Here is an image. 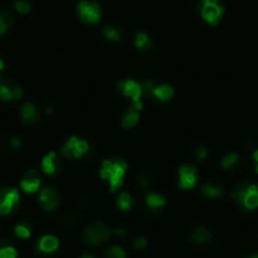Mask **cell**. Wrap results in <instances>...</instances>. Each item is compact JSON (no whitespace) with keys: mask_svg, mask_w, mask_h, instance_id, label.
Returning <instances> with one entry per match:
<instances>
[{"mask_svg":"<svg viewBox=\"0 0 258 258\" xmlns=\"http://www.w3.org/2000/svg\"><path fill=\"white\" fill-rule=\"evenodd\" d=\"M126 171H127V163L120 156H112L103 161L100 174L101 178L108 181L110 190L115 193L122 186Z\"/></svg>","mask_w":258,"mask_h":258,"instance_id":"1","label":"cell"},{"mask_svg":"<svg viewBox=\"0 0 258 258\" xmlns=\"http://www.w3.org/2000/svg\"><path fill=\"white\" fill-rule=\"evenodd\" d=\"M233 201L242 211H254L258 208V186L251 180H242L234 186Z\"/></svg>","mask_w":258,"mask_h":258,"instance_id":"2","label":"cell"},{"mask_svg":"<svg viewBox=\"0 0 258 258\" xmlns=\"http://www.w3.org/2000/svg\"><path fill=\"white\" fill-rule=\"evenodd\" d=\"M202 18L211 25H217L224 14V7L219 0H201L198 4Z\"/></svg>","mask_w":258,"mask_h":258,"instance_id":"3","label":"cell"},{"mask_svg":"<svg viewBox=\"0 0 258 258\" xmlns=\"http://www.w3.org/2000/svg\"><path fill=\"white\" fill-rule=\"evenodd\" d=\"M112 236V231L103 223H92L85 228L83 239L88 246H98Z\"/></svg>","mask_w":258,"mask_h":258,"instance_id":"4","label":"cell"},{"mask_svg":"<svg viewBox=\"0 0 258 258\" xmlns=\"http://www.w3.org/2000/svg\"><path fill=\"white\" fill-rule=\"evenodd\" d=\"M88 151H90V144L87 141L76 138V136H71L60 148V154L72 160L83 158L87 155Z\"/></svg>","mask_w":258,"mask_h":258,"instance_id":"5","label":"cell"},{"mask_svg":"<svg viewBox=\"0 0 258 258\" xmlns=\"http://www.w3.org/2000/svg\"><path fill=\"white\" fill-rule=\"evenodd\" d=\"M77 14L81 22L95 24L101 19V7L96 0H81L77 5Z\"/></svg>","mask_w":258,"mask_h":258,"instance_id":"6","label":"cell"},{"mask_svg":"<svg viewBox=\"0 0 258 258\" xmlns=\"http://www.w3.org/2000/svg\"><path fill=\"white\" fill-rule=\"evenodd\" d=\"M19 191L17 189L2 186L0 188V214L7 216V214L12 213L15 206L19 203Z\"/></svg>","mask_w":258,"mask_h":258,"instance_id":"7","label":"cell"},{"mask_svg":"<svg viewBox=\"0 0 258 258\" xmlns=\"http://www.w3.org/2000/svg\"><path fill=\"white\" fill-rule=\"evenodd\" d=\"M118 90L123 93L125 96L130 97L134 101V105L138 108H143V103H141V98H143V88H141V83L136 82L134 80H126L120 81L118 82Z\"/></svg>","mask_w":258,"mask_h":258,"instance_id":"8","label":"cell"},{"mask_svg":"<svg viewBox=\"0 0 258 258\" xmlns=\"http://www.w3.org/2000/svg\"><path fill=\"white\" fill-rule=\"evenodd\" d=\"M40 207L45 211H54L59 206V193L57 189L50 185H44L39 188V197H38Z\"/></svg>","mask_w":258,"mask_h":258,"instance_id":"9","label":"cell"},{"mask_svg":"<svg viewBox=\"0 0 258 258\" xmlns=\"http://www.w3.org/2000/svg\"><path fill=\"white\" fill-rule=\"evenodd\" d=\"M23 97V90L19 85L9 78L0 77V100L13 101Z\"/></svg>","mask_w":258,"mask_h":258,"instance_id":"10","label":"cell"},{"mask_svg":"<svg viewBox=\"0 0 258 258\" xmlns=\"http://www.w3.org/2000/svg\"><path fill=\"white\" fill-rule=\"evenodd\" d=\"M198 180V170L193 165H183L179 169V188L189 190L196 186Z\"/></svg>","mask_w":258,"mask_h":258,"instance_id":"11","label":"cell"},{"mask_svg":"<svg viewBox=\"0 0 258 258\" xmlns=\"http://www.w3.org/2000/svg\"><path fill=\"white\" fill-rule=\"evenodd\" d=\"M59 247V241L55 236L47 234V236L40 237L39 241L35 244V252L39 256H52L58 251Z\"/></svg>","mask_w":258,"mask_h":258,"instance_id":"12","label":"cell"},{"mask_svg":"<svg viewBox=\"0 0 258 258\" xmlns=\"http://www.w3.org/2000/svg\"><path fill=\"white\" fill-rule=\"evenodd\" d=\"M42 169L47 175L57 176L59 175L60 171H62L63 163L62 160H60L59 156H58L54 151H50V153H48L47 155L43 158Z\"/></svg>","mask_w":258,"mask_h":258,"instance_id":"13","label":"cell"},{"mask_svg":"<svg viewBox=\"0 0 258 258\" xmlns=\"http://www.w3.org/2000/svg\"><path fill=\"white\" fill-rule=\"evenodd\" d=\"M20 186L25 193H35L40 188V175L35 170H28L20 179Z\"/></svg>","mask_w":258,"mask_h":258,"instance_id":"14","label":"cell"},{"mask_svg":"<svg viewBox=\"0 0 258 258\" xmlns=\"http://www.w3.org/2000/svg\"><path fill=\"white\" fill-rule=\"evenodd\" d=\"M190 241L193 244L197 246H203L208 244L213 241V233L211 229L206 226H198L193 229L190 234Z\"/></svg>","mask_w":258,"mask_h":258,"instance_id":"15","label":"cell"},{"mask_svg":"<svg viewBox=\"0 0 258 258\" xmlns=\"http://www.w3.org/2000/svg\"><path fill=\"white\" fill-rule=\"evenodd\" d=\"M20 116H22V120L24 123L34 125L40 120V111L34 103L27 102L20 108Z\"/></svg>","mask_w":258,"mask_h":258,"instance_id":"16","label":"cell"},{"mask_svg":"<svg viewBox=\"0 0 258 258\" xmlns=\"http://www.w3.org/2000/svg\"><path fill=\"white\" fill-rule=\"evenodd\" d=\"M174 97V88L173 86L168 85V83H160V85H154L153 88V100L161 101V102H166V101L171 100Z\"/></svg>","mask_w":258,"mask_h":258,"instance_id":"17","label":"cell"},{"mask_svg":"<svg viewBox=\"0 0 258 258\" xmlns=\"http://www.w3.org/2000/svg\"><path fill=\"white\" fill-rule=\"evenodd\" d=\"M201 191L203 196H206L207 198L211 199H221L223 198L224 194H226L223 185L217 183V181H211V183L204 184L201 188Z\"/></svg>","mask_w":258,"mask_h":258,"instance_id":"18","label":"cell"},{"mask_svg":"<svg viewBox=\"0 0 258 258\" xmlns=\"http://www.w3.org/2000/svg\"><path fill=\"white\" fill-rule=\"evenodd\" d=\"M140 108L136 107L135 105L131 106L127 110V112L123 115L122 120H121V125L123 128H133L138 125L139 120H140V113H139Z\"/></svg>","mask_w":258,"mask_h":258,"instance_id":"19","label":"cell"},{"mask_svg":"<svg viewBox=\"0 0 258 258\" xmlns=\"http://www.w3.org/2000/svg\"><path fill=\"white\" fill-rule=\"evenodd\" d=\"M145 202L151 211H160V209H163L166 206L165 197L163 194L154 193V191H150V193L146 194Z\"/></svg>","mask_w":258,"mask_h":258,"instance_id":"20","label":"cell"},{"mask_svg":"<svg viewBox=\"0 0 258 258\" xmlns=\"http://www.w3.org/2000/svg\"><path fill=\"white\" fill-rule=\"evenodd\" d=\"M103 37L106 38L110 42H120L123 37V32L121 29V27L116 24H108L103 28L102 30Z\"/></svg>","mask_w":258,"mask_h":258,"instance_id":"21","label":"cell"},{"mask_svg":"<svg viewBox=\"0 0 258 258\" xmlns=\"http://www.w3.org/2000/svg\"><path fill=\"white\" fill-rule=\"evenodd\" d=\"M239 164H241V158L236 153L226 154L221 161V165L224 170H234L238 168Z\"/></svg>","mask_w":258,"mask_h":258,"instance_id":"22","label":"cell"},{"mask_svg":"<svg viewBox=\"0 0 258 258\" xmlns=\"http://www.w3.org/2000/svg\"><path fill=\"white\" fill-rule=\"evenodd\" d=\"M135 47L136 49L141 50V52H146V50H150L153 48V42L145 32H140L135 37Z\"/></svg>","mask_w":258,"mask_h":258,"instance_id":"23","label":"cell"},{"mask_svg":"<svg viewBox=\"0 0 258 258\" xmlns=\"http://www.w3.org/2000/svg\"><path fill=\"white\" fill-rule=\"evenodd\" d=\"M14 257H17V251H15L12 241L8 238H0V258Z\"/></svg>","mask_w":258,"mask_h":258,"instance_id":"24","label":"cell"},{"mask_svg":"<svg viewBox=\"0 0 258 258\" xmlns=\"http://www.w3.org/2000/svg\"><path fill=\"white\" fill-rule=\"evenodd\" d=\"M14 233L17 234L19 238L27 239L29 238L30 234H32V224L27 221H22L15 226Z\"/></svg>","mask_w":258,"mask_h":258,"instance_id":"25","label":"cell"},{"mask_svg":"<svg viewBox=\"0 0 258 258\" xmlns=\"http://www.w3.org/2000/svg\"><path fill=\"white\" fill-rule=\"evenodd\" d=\"M134 204H135V201H134V198L128 193H121L120 196H118L117 208L120 209V211H130L134 207Z\"/></svg>","mask_w":258,"mask_h":258,"instance_id":"26","label":"cell"},{"mask_svg":"<svg viewBox=\"0 0 258 258\" xmlns=\"http://www.w3.org/2000/svg\"><path fill=\"white\" fill-rule=\"evenodd\" d=\"M103 256L108 258H125L126 252L123 251V248H121V247L112 246L103 252Z\"/></svg>","mask_w":258,"mask_h":258,"instance_id":"27","label":"cell"},{"mask_svg":"<svg viewBox=\"0 0 258 258\" xmlns=\"http://www.w3.org/2000/svg\"><path fill=\"white\" fill-rule=\"evenodd\" d=\"M14 7L18 13H20V14H27V13L30 12L32 2L30 0H15Z\"/></svg>","mask_w":258,"mask_h":258,"instance_id":"28","label":"cell"},{"mask_svg":"<svg viewBox=\"0 0 258 258\" xmlns=\"http://www.w3.org/2000/svg\"><path fill=\"white\" fill-rule=\"evenodd\" d=\"M208 156V149L206 146H197L193 150V158L197 161H203Z\"/></svg>","mask_w":258,"mask_h":258,"instance_id":"29","label":"cell"},{"mask_svg":"<svg viewBox=\"0 0 258 258\" xmlns=\"http://www.w3.org/2000/svg\"><path fill=\"white\" fill-rule=\"evenodd\" d=\"M151 180H153V178L149 173H140L138 175V184L143 189H148L151 184Z\"/></svg>","mask_w":258,"mask_h":258,"instance_id":"30","label":"cell"},{"mask_svg":"<svg viewBox=\"0 0 258 258\" xmlns=\"http://www.w3.org/2000/svg\"><path fill=\"white\" fill-rule=\"evenodd\" d=\"M0 18H2L3 22L5 23L8 29H10V28L13 27V24H14V17H13L12 13L8 12V10H0Z\"/></svg>","mask_w":258,"mask_h":258,"instance_id":"31","label":"cell"},{"mask_svg":"<svg viewBox=\"0 0 258 258\" xmlns=\"http://www.w3.org/2000/svg\"><path fill=\"white\" fill-rule=\"evenodd\" d=\"M63 221H64L66 224L73 226V224H76L78 221H80V216H78L77 213H71V214H68V216H66Z\"/></svg>","mask_w":258,"mask_h":258,"instance_id":"32","label":"cell"},{"mask_svg":"<svg viewBox=\"0 0 258 258\" xmlns=\"http://www.w3.org/2000/svg\"><path fill=\"white\" fill-rule=\"evenodd\" d=\"M134 246H135L136 249H144L146 246H148V241L144 237H138L134 242Z\"/></svg>","mask_w":258,"mask_h":258,"instance_id":"33","label":"cell"},{"mask_svg":"<svg viewBox=\"0 0 258 258\" xmlns=\"http://www.w3.org/2000/svg\"><path fill=\"white\" fill-rule=\"evenodd\" d=\"M20 145H22V140H20V138H18V136H13V138L10 139V146H12L13 149L19 148Z\"/></svg>","mask_w":258,"mask_h":258,"instance_id":"34","label":"cell"},{"mask_svg":"<svg viewBox=\"0 0 258 258\" xmlns=\"http://www.w3.org/2000/svg\"><path fill=\"white\" fill-rule=\"evenodd\" d=\"M112 234H116V236H118V237H121V238H123V237L126 236V231H125V228H122V227H117V228L113 229Z\"/></svg>","mask_w":258,"mask_h":258,"instance_id":"35","label":"cell"},{"mask_svg":"<svg viewBox=\"0 0 258 258\" xmlns=\"http://www.w3.org/2000/svg\"><path fill=\"white\" fill-rule=\"evenodd\" d=\"M7 30H8L7 25H5V23L3 22V19H2V18H0V35L4 34V33L7 32Z\"/></svg>","mask_w":258,"mask_h":258,"instance_id":"36","label":"cell"},{"mask_svg":"<svg viewBox=\"0 0 258 258\" xmlns=\"http://www.w3.org/2000/svg\"><path fill=\"white\" fill-rule=\"evenodd\" d=\"M253 159L254 160L257 161V166H256V171H257V174H258V150L256 151V153L253 154Z\"/></svg>","mask_w":258,"mask_h":258,"instance_id":"37","label":"cell"},{"mask_svg":"<svg viewBox=\"0 0 258 258\" xmlns=\"http://www.w3.org/2000/svg\"><path fill=\"white\" fill-rule=\"evenodd\" d=\"M3 70H4V62H3V60L0 59V72H2Z\"/></svg>","mask_w":258,"mask_h":258,"instance_id":"38","label":"cell"},{"mask_svg":"<svg viewBox=\"0 0 258 258\" xmlns=\"http://www.w3.org/2000/svg\"><path fill=\"white\" fill-rule=\"evenodd\" d=\"M82 257H93V254H91V253H83Z\"/></svg>","mask_w":258,"mask_h":258,"instance_id":"39","label":"cell"},{"mask_svg":"<svg viewBox=\"0 0 258 258\" xmlns=\"http://www.w3.org/2000/svg\"><path fill=\"white\" fill-rule=\"evenodd\" d=\"M52 111H53L52 107H48L47 108V113H52Z\"/></svg>","mask_w":258,"mask_h":258,"instance_id":"40","label":"cell"},{"mask_svg":"<svg viewBox=\"0 0 258 258\" xmlns=\"http://www.w3.org/2000/svg\"><path fill=\"white\" fill-rule=\"evenodd\" d=\"M251 257H252V258H254V257H258V253H256V254H252Z\"/></svg>","mask_w":258,"mask_h":258,"instance_id":"41","label":"cell"}]
</instances>
